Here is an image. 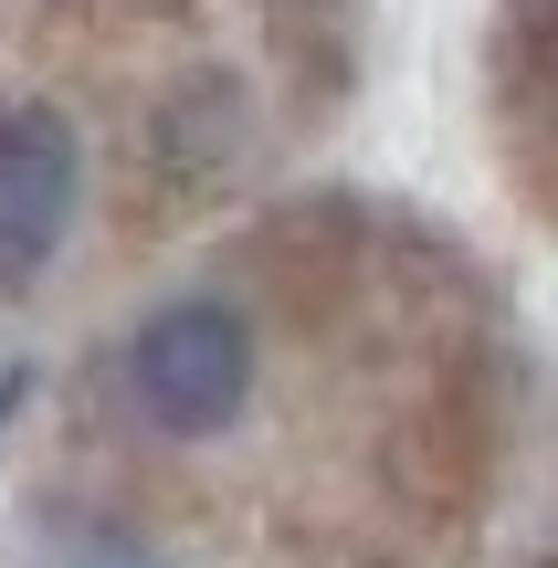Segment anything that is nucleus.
<instances>
[{
    "label": "nucleus",
    "instance_id": "20e7f679",
    "mask_svg": "<svg viewBox=\"0 0 558 568\" xmlns=\"http://www.w3.org/2000/svg\"><path fill=\"white\" fill-rule=\"evenodd\" d=\"M21 400H32V368H21V358H0V422H11Z\"/></svg>",
    "mask_w": 558,
    "mask_h": 568
},
{
    "label": "nucleus",
    "instance_id": "7ed1b4c3",
    "mask_svg": "<svg viewBox=\"0 0 558 568\" xmlns=\"http://www.w3.org/2000/svg\"><path fill=\"white\" fill-rule=\"evenodd\" d=\"M63 568H169V558L148 548V537H84V548L63 558Z\"/></svg>",
    "mask_w": 558,
    "mask_h": 568
},
{
    "label": "nucleus",
    "instance_id": "f257e3e1",
    "mask_svg": "<svg viewBox=\"0 0 558 568\" xmlns=\"http://www.w3.org/2000/svg\"><path fill=\"white\" fill-rule=\"evenodd\" d=\"M253 379H264V337L232 295H169L116 347V389L159 443H222L253 410Z\"/></svg>",
    "mask_w": 558,
    "mask_h": 568
},
{
    "label": "nucleus",
    "instance_id": "f03ea898",
    "mask_svg": "<svg viewBox=\"0 0 558 568\" xmlns=\"http://www.w3.org/2000/svg\"><path fill=\"white\" fill-rule=\"evenodd\" d=\"M84 211V138L53 105H0V295L53 274Z\"/></svg>",
    "mask_w": 558,
    "mask_h": 568
}]
</instances>
